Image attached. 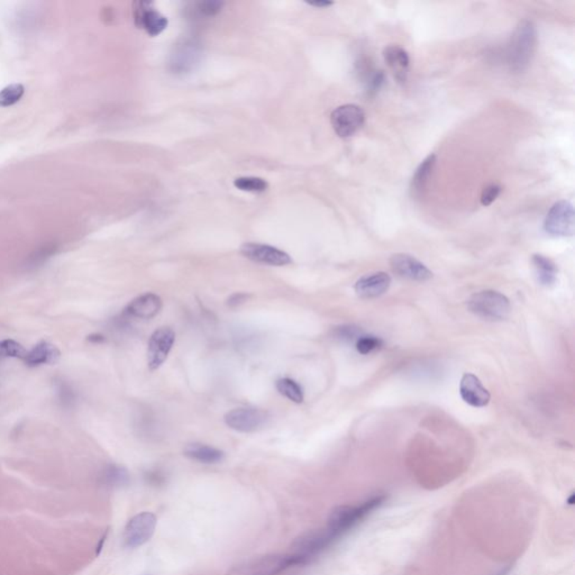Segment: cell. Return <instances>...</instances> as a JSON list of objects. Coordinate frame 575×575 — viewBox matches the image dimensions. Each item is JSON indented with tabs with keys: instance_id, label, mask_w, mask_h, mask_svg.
<instances>
[{
	"instance_id": "6da1fadb",
	"label": "cell",
	"mask_w": 575,
	"mask_h": 575,
	"mask_svg": "<svg viewBox=\"0 0 575 575\" xmlns=\"http://www.w3.org/2000/svg\"><path fill=\"white\" fill-rule=\"evenodd\" d=\"M538 45L534 23L523 21L516 28L507 47V64L513 72H523L532 63Z\"/></svg>"
},
{
	"instance_id": "7a4b0ae2",
	"label": "cell",
	"mask_w": 575,
	"mask_h": 575,
	"mask_svg": "<svg viewBox=\"0 0 575 575\" xmlns=\"http://www.w3.org/2000/svg\"><path fill=\"white\" fill-rule=\"evenodd\" d=\"M385 496H373L359 506H339L332 510L327 521V529L339 538L349 529L360 523L366 516L379 508L385 502Z\"/></svg>"
},
{
	"instance_id": "3957f363",
	"label": "cell",
	"mask_w": 575,
	"mask_h": 575,
	"mask_svg": "<svg viewBox=\"0 0 575 575\" xmlns=\"http://www.w3.org/2000/svg\"><path fill=\"white\" fill-rule=\"evenodd\" d=\"M337 540L327 528L306 533L296 538L291 546V555L297 559L298 565H307L326 551Z\"/></svg>"
},
{
	"instance_id": "277c9868",
	"label": "cell",
	"mask_w": 575,
	"mask_h": 575,
	"mask_svg": "<svg viewBox=\"0 0 575 575\" xmlns=\"http://www.w3.org/2000/svg\"><path fill=\"white\" fill-rule=\"evenodd\" d=\"M470 311L487 320H504L510 314L509 299L494 290L477 292L467 301Z\"/></svg>"
},
{
	"instance_id": "5b68a950",
	"label": "cell",
	"mask_w": 575,
	"mask_h": 575,
	"mask_svg": "<svg viewBox=\"0 0 575 575\" xmlns=\"http://www.w3.org/2000/svg\"><path fill=\"white\" fill-rule=\"evenodd\" d=\"M292 567H298V563L291 554H269L244 562L235 572L238 575H279Z\"/></svg>"
},
{
	"instance_id": "8992f818",
	"label": "cell",
	"mask_w": 575,
	"mask_h": 575,
	"mask_svg": "<svg viewBox=\"0 0 575 575\" xmlns=\"http://www.w3.org/2000/svg\"><path fill=\"white\" fill-rule=\"evenodd\" d=\"M574 217L572 202L561 200L555 202L548 211L544 228L552 236H572L574 234Z\"/></svg>"
},
{
	"instance_id": "52a82bcc",
	"label": "cell",
	"mask_w": 575,
	"mask_h": 575,
	"mask_svg": "<svg viewBox=\"0 0 575 575\" xmlns=\"http://www.w3.org/2000/svg\"><path fill=\"white\" fill-rule=\"evenodd\" d=\"M366 122L364 110L357 105L339 106L330 115V123L334 131L342 139H347L362 129Z\"/></svg>"
},
{
	"instance_id": "ba28073f",
	"label": "cell",
	"mask_w": 575,
	"mask_h": 575,
	"mask_svg": "<svg viewBox=\"0 0 575 575\" xmlns=\"http://www.w3.org/2000/svg\"><path fill=\"white\" fill-rule=\"evenodd\" d=\"M156 528V517L154 513L144 511L134 516L124 529L123 545L127 548L141 547L152 538Z\"/></svg>"
},
{
	"instance_id": "9c48e42d",
	"label": "cell",
	"mask_w": 575,
	"mask_h": 575,
	"mask_svg": "<svg viewBox=\"0 0 575 575\" xmlns=\"http://www.w3.org/2000/svg\"><path fill=\"white\" fill-rule=\"evenodd\" d=\"M225 424L240 433H253L267 425L269 414L257 408H236L225 414Z\"/></svg>"
},
{
	"instance_id": "30bf717a",
	"label": "cell",
	"mask_w": 575,
	"mask_h": 575,
	"mask_svg": "<svg viewBox=\"0 0 575 575\" xmlns=\"http://www.w3.org/2000/svg\"><path fill=\"white\" fill-rule=\"evenodd\" d=\"M175 342V330L170 327H160L151 335L148 344V366L156 371L167 361Z\"/></svg>"
},
{
	"instance_id": "8fae6325",
	"label": "cell",
	"mask_w": 575,
	"mask_h": 575,
	"mask_svg": "<svg viewBox=\"0 0 575 575\" xmlns=\"http://www.w3.org/2000/svg\"><path fill=\"white\" fill-rule=\"evenodd\" d=\"M134 22L137 28L144 30L149 35H160L168 28L169 21L154 8L151 1H137L134 3Z\"/></svg>"
},
{
	"instance_id": "7c38bea8",
	"label": "cell",
	"mask_w": 575,
	"mask_h": 575,
	"mask_svg": "<svg viewBox=\"0 0 575 575\" xmlns=\"http://www.w3.org/2000/svg\"><path fill=\"white\" fill-rule=\"evenodd\" d=\"M240 254L246 259L272 267H284L292 263L289 254L274 248V246L260 244V243H245L240 246Z\"/></svg>"
},
{
	"instance_id": "4fadbf2b",
	"label": "cell",
	"mask_w": 575,
	"mask_h": 575,
	"mask_svg": "<svg viewBox=\"0 0 575 575\" xmlns=\"http://www.w3.org/2000/svg\"><path fill=\"white\" fill-rule=\"evenodd\" d=\"M393 273L402 279L424 282L433 278L431 272L424 263L408 254H395L390 259Z\"/></svg>"
},
{
	"instance_id": "5bb4252c",
	"label": "cell",
	"mask_w": 575,
	"mask_h": 575,
	"mask_svg": "<svg viewBox=\"0 0 575 575\" xmlns=\"http://www.w3.org/2000/svg\"><path fill=\"white\" fill-rule=\"evenodd\" d=\"M460 393L466 404L475 408L488 406L491 400L488 389H485L482 382L475 374L465 373L462 376Z\"/></svg>"
},
{
	"instance_id": "9a60e30c",
	"label": "cell",
	"mask_w": 575,
	"mask_h": 575,
	"mask_svg": "<svg viewBox=\"0 0 575 575\" xmlns=\"http://www.w3.org/2000/svg\"><path fill=\"white\" fill-rule=\"evenodd\" d=\"M391 278L385 272H376L362 277L355 284L357 296L363 299H373L385 295L390 288Z\"/></svg>"
},
{
	"instance_id": "2e32d148",
	"label": "cell",
	"mask_w": 575,
	"mask_h": 575,
	"mask_svg": "<svg viewBox=\"0 0 575 575\" xmlns=\"http://www.w3.org/2000/svg\"><path fill=\"white\" fill-rule=\"evenodd\" d=\"M162 299L156 294H144L126 307L125 315L132 318L152 319L161 311Z\"/></svg>"
},
{
	"instance_id": "e0dca14e",
	"label": "cell",
	"mask_w": 575,
	"mask_h": 575,
	"mask_svg": "<svg viewBox=\"0 0 575 575\" xmlns=\"http://www.w3.org/2000/svg\"><path fill=\"white\" fill-rule=\"evenodd\" d=\"M385 63L400 83L406 82L409 70V55L406 50L398 45H390L383 51Z\"/></svg>"
},
{
	"instance_id": "ac0fdd59",
	"label": "cell",
	"mask_w": 575,
	"mask_h": 575,
	"mask_svg": "<svg viewBox=\"0 0 575 575\" xmlns=\"http://www.w3.org/2000/svg\"><path fill=\"white\" fill-rule=\"evenodd\" d=\"M60 349L49 342H41L28 351L24 362L28 366H40L44 364H55L60 360Z\"/></svg>"
},
{
	"instance_id": "d6986e66",
	"label": "cell",
	"mask_w": 575,
	"mask_h": 575,
	"mask_svg": "<svg viewBox=\"0 0 575 575\" xmlns=\"http://www.w3.org/2000/svg\"><path fill=\"white\" fill-rule=\"evenodd\" d=\"M183 454L190 460L204 464L221 463L225 458V453L223 451L202 443H191L187 445L183 450Z\"/></svg>"
},
{
	"instance_id": "ffe728a7",
	"label": "cell",
	"mask_w": 575,
	"mask_h": 575,
	"mask_svg": "<svg viewBox=\"0 0 575 575\" xmlns=\"http://www.w3.org/2000/svg\"><path fill=\"white\" fill-rule=\"evenodd\" d=\"M538 282L542 286H553L557 280V267L552 260L540 254H535L532 259Z\"/></svg>"
},
{
	"instance_id": "44dd1931",
	"label": "cell",
	"mask_w": 575,
	"mask_h": 575,
	"mask_svg": "<svg viewBox=\"0 0 575 575\" xmlns=\"http://www.w3.org/2000/svg\"><path fill=\"white\" fill-rule=\"evenodd\" d=\"M437 158L435 154H429L427 158L419 164V167L414 171V177L412 179V194H422L427 187L429 182V178L433 173L434 168L436 165Z\"/></svg>"
},
{
	"instance_id": "7402d4cb",
	"label": "cell",
	"mask_w": 575,
	"mask_h": 575,
	"mask_svg": "<svg viewBox=\"0 0 575 575\" xmlns=\"http://www.w3.org/2000/svg\"><path fill=\"white\" fill-rule=\"evenodd\" d=\"M100 482L107 488H122L129 483V471L123 466L110 464L101 472Z\"/></svg>"
},
{
	"instance_id": "603a6c76",
	"label": "cell",
	"mask_w": 575,
	"mask_h": 575,
	"mask_svg": "<svg viewBox=\"0 0 575 575\" xmlns=\"http://www.w3.org/2000/svg\"><path fill=\"white\" fill-rule=\"evenodd\" d=\"M277 390L280 395L291 400L295 404H301L303 401V390L295 380L289 378L279 379L276 383Z\"/></svg>"
},
{
	"instance_id": "cb8c5ba5",
	"label": "cell",
	"mask_w": 575,
	"mask_h": 575,
	"mask_svg": "<svg viewBox=\"0 0 575 575\" xmlns=\"http://www.w3.org/2000/svg\"><path fill=\"white\" fill-rule=\"evenodd\" d=\"M235 188L240 191H245V192H265L269 188V183L262 179V178L257 177H240L234 180Z\"/></svg>"
},
{
	"instance_id": "d4e9b609",
	"label": "cell",
	"mask_w": 575,
	"mask_h": 575,
	"mask_svg": "<svg viewBox=\"0 0 575 575\" xmlns=\"http://www.w3.org/2000/svg\"><path fill=\"white\" fill-rule=\"evenodd\" d=\"M25 93L24 86L21 83L7 86L0 91V107H8L21 100Z\"/></svg>"
},
{
	"instance_id": "484cf974",
	"label": "cell",
	"mask_w": 575,
	"mask_h": 575,
	"mask_svg": "<svg viewBox=\"0 0 575 575\" xmlns=\"http://www.w3.org/2000/svg\"><path fill=\"white\" fill-rule=\"evenodd\" d=\"M28 351L24 349L22 344L14 339H4L0 342V359L5 357H14L24 360Z\"/></svg>"
},
{
	"instance_id": "4316f807",
	"label": "cell",
	"mask_w": 575,
	"mask_h": 575,
	"mask_svg": "<svg viewBox=\"0 0 575 575\" xmlns=\"http://www.w3.org/2000/svg\"><path fill=\"white\" fill-rule=\"evenodd\" d=\"M383 347L381 338L372 335H363L356 339V349L360 354L366 355Z\"/></svg>"
},
{
	"instance_id": "83f0119b",
	"label": "cell",
	"mask_w": 575,
	"mask_h": 575,
	"mask_svg": "<svg viewBox=\"0 0 575 575\" xmlns=\"http://www.w3.org/2000/svg\"><path fill=\"white\" fill-rule=\"evenodd\" d=\"M55 250H57V248L53 245L44 246L41 250H38L34 255L30 257L28 267H37L43 265L44 262H47V259L52 257L53 254L55 253Z\"/></svg>"
},
{
	"instance_id": "f1b7e54d",
	"label": "cell",
	"mask_w": 575,
	"mask_h": 575,
	"mask_svg": "<svg viewBox=\"0 0 575 575\" xmlns=\"http://www.w3.org/2000/svg\"><path fill=\"white\" fill-rule=\"evenodd\" d=\"M500 194H501V187L499 185H496V183L489 185L483 189L482 194H481V204L488 207L499 197Z\"/></svg>"
},
{
	"instance_id": "f546056e",
	"label": "cell",
	"mask_w": 575,
	"mask_h": 575,
	"mask_svg": "<svg viewBox=\"0 0 575 575\" xmlns=\"http://www.w3.org/2000/svg\"><path fill=\"white\" fill-rule=\"evenodd\" d=\"M223 7V1H202V3L198 4L200 14L204 15V16H215L221 13Z\"/></svg>"
},
{
	"instance_id": "4dcf8cb0",
	"label": "cell",
	"mask_w": 575,
	"mask_h": 575,
	"mask_svg": "<svg viewBox=\"0 0 575 575\" xmlns=\"http://www.w3.org/2000/svg\"><path fill=\"white\" fill-rule=\"evenodd\" d=\"M359 330L352 327V326H343V327H338L336 330V337L341 338V339H352L353 337H360L357 336Z\"/></svg>"
},
{
	"instance_id": "1f68e13d",
	"label": "cell",
	"mask_w": 575,
	"mask_h": 575,
	"mask_svg": "<svg viewBox=\"0 0 575 575\" xmlns=\"http://www.w3.org/2000/svg\"><path fill=\"white\" fill-rule=\"evenodd\" d=\"M248 294L238 292V294H234V295H232L228 298V300H227V305H228L229 307H238V306L242 305V303L248 301Z\"/></svg>"
},
{
	"instance_id": "d6a6232c",
	"label": "cell",
	"mask_w": 575,
	"mask_h": 575,
	"mask_svg": "<svg viewBox=\"0 0 575 575\" xmlns=\"http://www.w3.org/2000/svg\"><path fill=\"white\" fill-rule=\"evenodd\" d=\"M308 5L316 7V8H326L330 6L333 5V1H327V0H316V1H307Z\"/></svg>"
},
{
	"instance_id": "836d02e7",
	"label": "cell",
	"mask_w": 575,
	"mask_h": 575,
	"mask_svg": "<svg viewBox=\"0 0 575 575\" xmlns=\"http://www.w3.org/2000/svg\"><path fill=\"white\" fill-rule=\"evenodd\" d=\"M148 479L150 482L156 483H156L160 484L164 480L163 475L160 472H150L148 475Z\"/></svg>"
},
{
	"instance_id": "e575fe53",
	"label": "cell",
	"mask_w": 575,
	"mask_h": 575,
	"mask_svg": "<svg viewBox=\"0 0 575 575\" xmlns=\"http://www.w3.org/2000/svg\"><path fill=\"white\" fill-rule=\"evenodd\" d=\"M574 499L575 494L574 492H572V494H571L570 498H569V500H567V504H571V506H572V504H574Z\"/></svg>"
}]
</instances>
